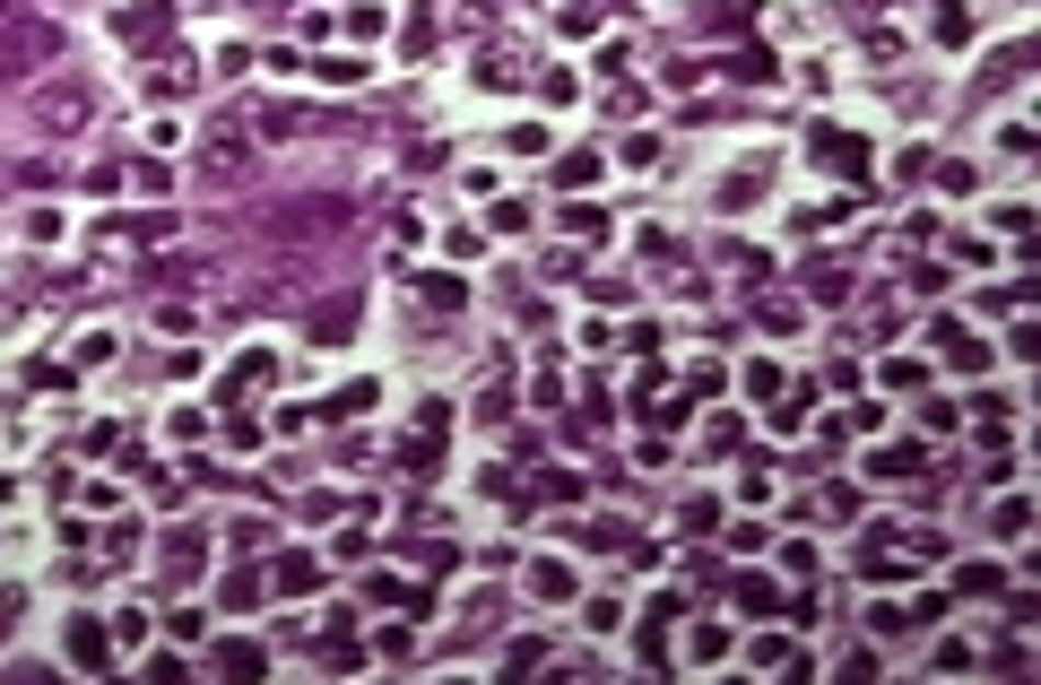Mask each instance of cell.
I'll list each match as a JSON object with an SVG mask.
<instances>
[{"label":"cell","mask_w":1041,"mask_h":685,"mask_svg":"<svg viewBox=\"0 0 1041 685\" xmlns=\"http://www.w3.org/2000/svg\"><path fill=\"white\" fill-rule=\"evenodd\" d=\"M218 669H227V677H261V651H252V642H227Z\"/></svg>","instance_id":"cell-5"},{"label":"cell","mask_w":1041,"mask_h":685,"mask_svg":"<svg viewBox=\"0 0 1041 685\" xmlns=\"http://www.w3.org/2000/svg\"><path fill=\"white\" fill-rule=\"evenodd\" d=\"M0 18H9V44H0V79H18V70H35V61H53V44H61V35H53L44 18H18L9 0H0Z\"/></svg>","instance_id":"cell-1"},{"label":"cell","mask_w":1041,"mask_h":685,"mask_svg":"<svg viewBox=\"0 0 1041 685\" xmlns=\"http://www.w3.org/2000/svg\"><path fill=\"white\" fill-rule=\"evenodd\" d=\"M816 165H833V174H868V148H859L851 130H816Z\"/></svg>","instance_id":"cell-2"},{"label":"cell","mask_w":1041,"mask_h":685,"mask_svg":"<svg viewBox=\"0 0 1041 685\" xmlns=\"http://www.w3.org/2000/svg\"><path fill=\"white\" fill-rule=\"evenodd\" d=\"M0 616H18V590H0Z\"/></svg>","instance_id":"cell-7"},{"label":"cell","mask_w":1041,"mask_h":685,"mask_svg":"<svg viewBox=\"0 0 1041 685\" xmlns=\"http://www.w3.org/2000/svg\"><path fill=\"white\" fill-rule=\"evenodd\" d=\"M417 287H426V304H435V313H461V278H452V269H426V278H417Z\"/></svg>","instance_id":"cell-4"},{"label":"cell","mask_w":1041,"mask_h":685,"mask_svg":"<svg viewBox=\"0 0 1041 685\" xmlns=\"http://www.w3.org/2000/svg\"><path fill=\"white\" fill-rule=\"evenodd\" d=\"M70 669H105V634H96L88 616L70 625Z\"/></svg>","instance_id":"cell-3"},{"label":"cell","mask_w":1041,"mask_h":685,"mask_svg":"<svg viewBox=\"0 0 1041 685\" xmlns=\"http://www.w3.org/2000/svg\"><path fill=\"white\" fill-rule=\"evenodd\" d=\"M313 79H331V88H347V79H365V61H339V53H331V61H313Z\"/></svg>","instance_id":"cell-6"}]
</instances>
